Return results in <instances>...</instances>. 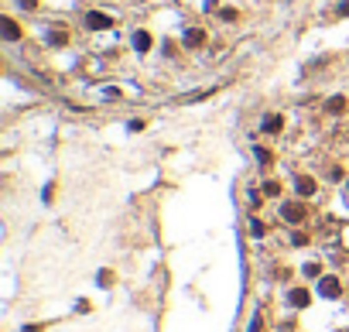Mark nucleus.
<instances>
[{
	"label": "nucleus",
	"instance_id": "nucleus-1",
	"mask_svg": "<svg viewBox=\"0 0 349 332\" xmlns=\"http://www.w3.org/2000/svg\"><path fill=\"white\" fill-rule=\"evenodd\" d=\"M281 219L291 223V226H298V223L305 219V209H301L298 202H284V205H281Z\"/></svg>",
	"mask_w": 349,
	"mask_h": 332
},
{
	"label": "nucleus",
	"instance_id": "nucleus-2",
	"mask_svg": "<svg viewBox=\"0 0 349 332\" xmlns=\"http://www.w3.org/2000/svg\"><path fill=\"white\" fill-rule=\"evenodd\" d=\"M318 291H322V298H339L343 295V284H339V277H322L318 281Z\"/></svg>",
	"mask_w": 349,
	"mask_h": 332
},
{
	"label": "nucleus",
	"instance_id": "nucleus-3",
	"mask_svg": "<svg viewBox=\"0 0 349 332\" xmlns=\"http://www.w3.org/2000/svg\"><path fill=\"white\" fill-rule=\"evenodd\" d=\"M287 301H291L294 308H305V305L312 301V295H308L305 288H291V291H287Z\"/></svg>",
	"mask_w": 349,
	"mask_h": 332
},
{
	"label": "nucleus",
	"instance_id": "nucleus-4",
	"mask_svg": "<svg viewBox=\"0 0 349 332\" xmlns=\"http://www.w3.org/2000/svg\"><path fill=\"white\" fill-rule=\"evenodd\" d=\"M294 192H298V196H315V182H312L308 175H298V178H294Z\"/></svg>",
	"mask_w": 349,
	"mask_h": 332
},
{
	"label": "nucleus",
	"instance_id": "nucleus-5",
	"mask_svg": "<svg viewBox=\"0 0 349 332\" xmlns=\"http://www.w3.org/2000/svg\"><path fill=\"white\" fill-rule=\"evenodd\" d=\"M86 24L96 28V31H103V28H110V17H103V14H86Z\"/></svg>",
	"mask_w": 349,
	"mask_h": 332
},
{
	"label": "nucleus",
	"instance_id": "nucleus-6",
	"mask_svg": "<svg viewBox=\"0 0 349 332\" xmlns=\"http://www.w3.org/2000/svg\"><path fill=\"white\" fill-rule=\"evenodd\" d=\"M134 48H137V52H147V48H151V38H147L144 31H137V34H134Z\"/></svg>",
	"mask_w": 349,
	"mask_h": 332
},
{
	"label": "nucleus",
	"instance_id": "nucleus-7",
	"mask_svg": "<svg viewBox=\"0 0 349 332\" xmlns=\"http://www.w3.org/2000/svg\"><path fill=\"white\" fill-rule=\"evenodd\" d=\"M185 45H202V31H199V28H192V31L185 34Z\"/></svg>",
	"mask_w": 349,
	"mask_h": 332
},
{
	"label": "nucleus",
	"instance_id": "nucleus-8",
	"mask_svg": "<svg viewBox=\"0 0 349 332\" xmlns=\"http://www.w3.org/2000/svg\"><path fill=\"white\" fill-rule=\"evenodd\" d=\"M343 106H346V100H343V96H332V100L325 103V110H332V113H339Z\"/></svg>",
	"mask_w": 349,
	"mask_h": 332
},
{
	"label": "nucleus",
	"instance_id": "nucleus-9",
	"mask_svg": "<svg viewBox=\"0 0 349 332\" xmlns=\"http://www.w3.org/2000/svg\"><path fill=\"white\" fill-rule=\"evenodd\" d=\"M281 117H264V131H281Z\"/></svg>",
	"mask_w": 349,
	"mask_h": 332
},
{
	"label": "nucleus",
	"instance_id": "nucleus-10",
	"mask_svg": "<svg viewBox=\"0 0 349 332\" xmlns=\"http://www.w3.org/2000/svg\"><path fill=\"white\" fill-rule=\"evenodd\" d=\"M3 28H7V31H3V34H7V38H17V24H14V21H10V17H7V21H3Z\"/></svg>",
	"mask_w": 349,
	"mask_h": 332
},
{
	"label": "nucleus",
	"instance_id": "nucleus-11",
	"mask_svg": "<svg viewBox=\"0 0 349 332\" xmlns=\"http://www.w3.org/2000/svg\"><path fill=\"white\" fill-rule=\"evenodd\" d=\"M96 281L106 288V284H113V274H110V270H99V277H96Z\"/></svg>",
	"mask_w": 349,
	"mask_h": 332
},
{
	"label": "nucleus",
	"instance_id": "nucleus-12",
	"mask_svg": "<svg viewBox=\"0 0 349 332\" xmlns=\"http://www.w3.org/2000/svg\"><path fill=\"white\" fill-rule=\"evenodd\" d=\"M264 192H267V196H278L281 185H278V182H267V185H264Z\"/></svg>",
	"mask_w": 349,
	"mask_h": 332
},
{
	"label": "nucleus",
	"instance_id": "nucleus-13",
	"mask_svg": "<svg viewBox=\"0 0 349 332\" xmlns=\"http://www.w3.org/2000/svg\"><path fill=\"white\" fill-rule=\"evenodd\" d=\"M24 332H41V326H28V329H24Z\"/></svg>",
	"mask_w": 349,
	"mask_h": 332
}]
</instances>
